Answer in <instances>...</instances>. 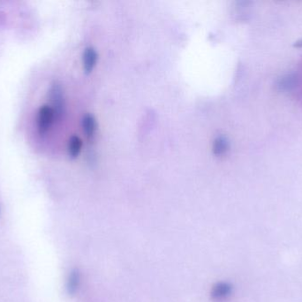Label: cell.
I'll return each instance as SVG.
<instances>
[{
  "instance_id": "cell-7",
  "label": "cell",
  "mask_w": 302,
  "mask_h": 302,
  "mask_svg": "<svg viewBox=\"0 0 302 302\" xmlns=\"http://www.w3.org/2000/svg\"><path fill=\"white\" fill-rule=\"evenodd\" d=\"M78 283H79V277L76 272H72L70 276V278L68 279V284H67V289L69 293H74L78 287Z\"/></svg>"
},
{
  "instance_id": "cell-6",
  "label": "cell",
  "mask_w": 302,
  "mask_h": 302,
  "mask_svg": "<svg viewBox=\"0 0 302 302\" xmlns=\"http://www.w3.org/2000/svg\"><path fill=\"white\" fill-rule=\"evenodd\" d=\"M228 148V143L226 141V139L223 137H219L215 140L214 145H213V152L216 155H220L223 154Z\"/></svg>"
},
{
  "instance_id": "cell-4",
  "label": "cell",
  "mask_w": 302,
  "mask_h": 302,
  "mask_svg": "<svg viewBox=\"0 0 302 302\" xmlns=\"http://www.w3.org/2000/svg\"><path fill=\"white\" fill-rule=\"evenodd\" d=\"M82 128L87 137H92L96 130V121L91 115H84L82 118Z\"/></svg>"
},
{
  "instance_id": "cell-3",
  "label": "cell",
  "mask_w": 302,
  "mask_h": 302,
  "mask_svg": "<svg viewBox=\"0 0 302 302\" xmlns=\"http://www.w3.org/2000/svg\"><path fill=\"white\" fill-rule=\"evenodd\" d=\"M97 61V53L96 50L92 47H89L83 53V66L86 73H90L96 66Z\"/></svg>"
},
{
  "instance_id": "cell-2",
  "label": "cell",
  "mask_w": 302,
  "mask_h": 302,
  "mask_svg": "<svg viewBox=\"0 0 302 302\" xmlns=\"http://www.w3.org/2000/svg\"><path fill=\"white\" fill-rule=\"evenodd\" d=\"M55 119V114L52 106H43L38 113V130L41 135L45 134Z\"/></svg>"
},
{
  "instance_id": "cell-1",
  "label": "cell",
  "mask_w": 302,
  "mask_h": 302,
  "mask_svg": "<svg viewBox=\"0 0 302 302\" xmlns=\"http://www.w3.org/2000/svg\"><path fill=\"white\" fill-rule=\"evenodd\" d=\"M50 101L52 102V108L54 111L55 118L59 119L65 112V100L62 87L58 82H53L49 92Z\"/></svg>"
},
{
  "instance_id": "cell-5",
  "label": "cell",
  "mask_w": 302,
  "mask_h": 302,
  "mask_svg": "<svg viewBox=\"0 0 302 302\" xmlns=\"http://www.w3.org/2000/svg\"><path fill=\"white\" fill-rule=\"evenodd\" d=\"M82 146V139L78 138L77 136H72V138L69 140V154L72 158H76L77 156L80 154L81 149Z\"/></svg>"
}]
</instances>
